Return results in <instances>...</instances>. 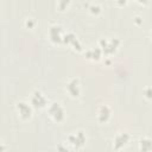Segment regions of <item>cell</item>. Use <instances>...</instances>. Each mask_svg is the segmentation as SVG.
Here are the masks:
<instances>
[{
  "instance_id": "1",
  "label": "cell",
  "mask_w": 152,
  "mask_h": 152,
  "mask_svg": "<svg viewBox=\"0 0 152 152\" xmlns=\"http://www.w3.org/2000/svg\"><path fill=\"white\" fill-rule=\"evenodd\" d=\"M120 44H121V40L118 37H102L99 39V48L102 50L103 55L107 57L113 55L118 50Z\"/></svg>"
},
{
  "instance_id": "2",
  "label": "cell",
  "mask_w": 152,
  "mask_h": 152,
  "mask_svg": "<svg viewBox=\"0 0 152 152\" xmlns=\"http://www.w3.org/2000/svg\"><path fill=\"white\" fill-rule=\"evenodd\" d=\"M87 141V135L82 129L74 131L68 134L66 137V144L74 148H81L86 145Z\"/></svg>"
},
{
  "instance_id": "3",
  "label": "cell",
  "mask_w": 152,
  "mask_h": 152,
  "mask_svg": "<svg viewBox=\"0 0 152 152\" xmlns=\"http://www.w3.org/2000/svg\"><path fill=\"white\" fill-rule=\"evenodd\" d=\"M46 109H48L49 116H50L55 122L58 124V122H62V121L64 120V118H65V112H64L63 106H62L59 102H57V101L50 102Z\"/></svg>"
},
{
  "instance_id": "4",
  "label": "cell",
  "mask_w": 152,
  "mask_h": 152,
  "mask_svg": "<svg viewBox=\"0 0 152 152\" xmlns=\"http://www.w3.org/2000/svg\"><path fill=\"white\" fill-rule=\"evenodd\" d=\"M15 112L21 120H30L33 114V107L25 100H19L15 103Z\"/></svg>"
},
{
  "instance_id": "5",
  "label": "cell",
  "mask_w": 152,
  "mask_h": 152,
  "mask_svg": "<svg viewBox=\"0 0 152 152\" xmlns=\"http://www.w3.org/2000/svg\"><path fill=\"white\" fill-rule=\"evenodd\" d=\"M30 103L32 104L33 108H38V109L48 108V106H49V102H48L45 94L38 89L32 91V94L30 96Z\"/></svg>"
},
{
  "instance_id": "6",
  "label": "cell",
  "mask_w": 152,
  "mask_h": 152,
  "mask_svg": "<svg viewBox=\"0 0 152 152\" xmlns=\"http://www.w3.org/2000/svg\"><path fill=\"white\" fill-rule=\"evenodd\" d=\"M66 93L72 99H77V97L81 96L82 88H81V83H80L78 78L71 77V78L68 80V82H66Z\"/></svg>"
},
{
  "instance_id": "7",
  "label": "cell",
  "mask_w": 152,
  "mask_h": 152,
  "mask_svg": "<svg viewBox=\"0 0 152 152\" xmlns=\"http://www.w3.org/2000/svg\"><path fill=\"white\" fill-rule=\"evenodd\" d=\"M131 141V135L127 132H118L113 138V147L115 150H121L128 145Z\"/></svg>"
},
{
  "instance_id": "8",
  "label": "cell",
  "mask_w": 152,
  "mask_h": 152,
  "mask_svg": "<svg viewBox=\"0 0 152 152\" xmlns=\"http://www.w3.org/2000/svg\"><path fill=\"white\" fill-rule=\"evenodd\" d=\"M63 30H62V26L61 25H57V24H52L50 27H49V39L53 43V44H57L59 42L63 40Z\"/></svg>"
},
{
  "instance_id": "9",
  "label": "cell",
  "mask_w": 152,
  "mask_h": 152,
  "mask_svg": "<svg viewBox=\"0 0 152 152\" xmlns=\"http://www.w3.org/2000/svg\"><path fill=\"white\" fill-rule=\"evenodd\" d=\"M112 118V108L108 104H100L96 112V119L101 124H106Z\"/></svg>"
},
{
  "instance_id": "10",
  "label": "cell",
  "mask_w": 152,
  "mask_h": 152,
  "mask_svg": "<svg viewBox=\"0 0 152 152\" xmlns=\"http://www.w3.org/2000/svg\"><path fill=\"white\" fill-rule=\"evenodd\" d=\"M63 42H64L65 44L70 45L74 50H77V51H82V50H83V46H82L80 39H78L72 32H66V33H64V36H63Z\"/></svg>"
},
{
  "instance_id": "11",
  "label": "cell",
  "mask_w": 152,
  "mask_h": 152,
  "mask_svg": "<svg viewBox=\"0 0 152 152\" xmlns=\"http://www.w3.org/2000/svg\"><path fill=\"white\" fill-rule=\"evenodd\" d=\"M102 55H103V52L99 46H96V48L91 46V48H88L87 50H84V56L89 61H99V59H101Z\"/></svg>"
},
{
  "instance_id": "12",
  "label": "cell",
  "mask_w": 152,
  "mask_h": 152,
  "mask_svg": "<svg viewBox=\"0 0 152 152\" xmlns=\"http://www.w3.org/2000/svg\"><path fill=\"white\" fill-rule=\"evenodd\" d=\"M138 148L140 152H150L152 150V140L147 137H141L138 141Z\"/></svg>"
},
{
  "instance_id": "13",
  "label": "cell",
  "mask_w": 152,
  "mask_h": 152,
  "mask_svg": "<svg viewBox=\"0 0 152 152\" xmlns=\"http://www.w3.org/2000/svg\"><path fill=\"white\" fill-rule=\"evenodd\" d=\"M88 11H89L91 14L97 15V14H100V13H101L102 7H101V5H100L99 2H90V4H89V6H88Z\"/></svg>"
},
{
  "instance_id": "14",
  "label": "cell",
  "mask_w": 152,
  "mask_h": 152,
  "mask_svg": "<svg viewBox=\"0 0 152 152\" xmlns=\"http://www.w3.org/2000/svg\"><path fill=\"white\" fill-rule=\"evenodd\" d=\"M23 23H24V26H25L26 28H34L36 25H37V20H36V18H34V17H31V15L25 17Z\"/></svg>"
},
{
  "instance_id": "15",
  "label": "cell",
  "mask_w": 152,
  "mask_h": 152,
  "mask_svg": "<svg viewBox=\"0 0 152 152\" xmlns=\"http://www.w3.org/2000/svg\"><path fill=\"white\" fill-rule=\"evenodd\" d=\"M69 5H70V2L66 1V0H61V1H57V2H56V7H57L59 11H65Z\"/></svg>"
},
{
  "instance_id": "16",
  "label": "cell",
  "mask_w": 152,
  "mask_h": 152,
  "mask_svg": "<svg viewBox=\"0 0 152 152\" xmlns=\"http://www.w3.org/2000/svg\"><path fill=\"white\" fill-rule=\"evenodd\" d=\"M56 152H70L69 145L68 144H64V142H59L56 146Z\"/></svg>"
},
{
  "instance_id": "17",
  "label": "cell",
  "mask_w": 152,
  "mask_h": 152,
  "mask_svg": "<svg viewBox=\"0 0 152 152\" xmlns=\"http://www.w3.org/2000/svg\"><path fill=\"white\" fill-rule=\"evenodd\" d=\"M142 94H144L145 99H147V100H152V87H146V88H144Z\"/></svg>"
},
{
  "instance_id": "18",
  "label": "cell",
  "mask_w": 152,
  "mask_h": 152,
  "mask_svg": "<svg viewBox=\"0 0 152 152\" xmlns=\"http://www.w3.org/2000/svg\"><path fill=\"white\" fill-rule=\"evenodd\" d=\"M134 21H135L137 24H140V23H141V18H140L139 15H137V17L134 18Z\"/></svg>"
},
{
  "instance_id": "19",
  "label": "cell",
  "mask_w": 152,
  "mask_h": 152,
  "mask_svg": "<svg viewBox=\"0 0 152 152\" xmlns=\"http://www.w3.org/2000/svg\"><path fill=\"white\" fill-rule=\"evenodd\" d=\"M150 36H151V38H152V30L150 31Z\"/></svg>"
}]
</instances>
